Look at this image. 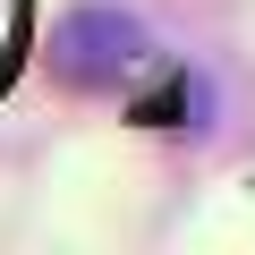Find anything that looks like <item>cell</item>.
<instances>
[{
    "instance_id": "6da1fadb",
    "label": "cell",
    "mask_w": 255,
    "mask_h": 255,
    "mask_svg": "<svg viewBox=\"0 0 255 255\" xmlns=\"http://www.w3.org/2000/svg\"><path fill=\"white\" fill-rule=\"evenodd\" d=\"M51 77L68 94H119V85H136L153 68V34L136 9H111V0H85V9H68L51 26Z\"/></svg>"
}]
</instances>
